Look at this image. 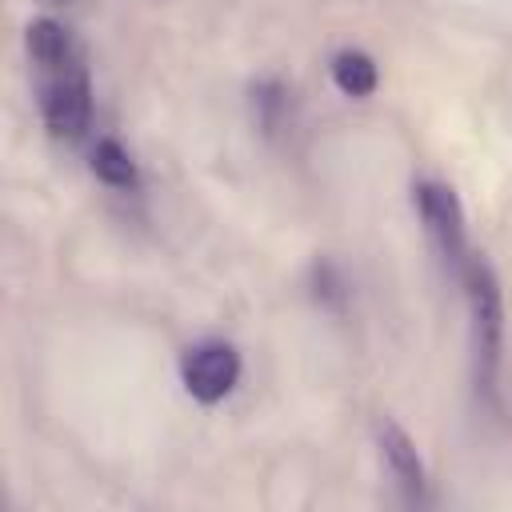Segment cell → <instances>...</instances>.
I'll return each mask as SVG.
<instances>
[{"mask_svg": "<svg viewBox=\"0 0 512 512\" xmlns=\"http://www.w3.org/2000/svg\"><path fill=\"white\" fill-rule=\"evenodd\" d=\"M464 284H468V300H472V320H476V348L488 360V372L500 356V332H504V308H500V288L496 276L484 264H468L464 268Z\"/></svg>", "mask_w": 512, "mask_h": 512, "instance_id": "obj_4", "label": "cell"}, {"mask_svg": "<svg viewBox=\"0 0 512 512\" xmlns=\"http://www.w3.org/2000/svg\"><path fill=\"white\" fill-rule=\"evenodd\" d=\"M332 80L344 96H368L376 88V64H372V56H364L356 48H344L332 60Z\"/></svg>", "mask_w": 512, "mask_h": 512, "instance_id": "obj_7", "label": "cell"}, {"mask_svg": "<svg viewBox=\"0 0 512 512\" xmlns=\"http://www.w3.org/2000/svg\"><path fill=\"white\" fill-rule=\"evenodd\" d=\"M92 172L108 188H136V164H132V156L116 140H100L92 148Z\"/></svg>", "mask_w": 512, "mask_h": 512, "instance_id": "obj_8", "label": "cell"}, {"mask_svg": "<svg viewBox=\"0 0 512 512\" xmlns=\"http://www.w3.org/2000/svg\"><path fill=\"white\" fill-rule=\"evenodd\" d=\"M28 52L40 68H64L72 64V44H68V32L56 24V20H32L28 24Z\"/></svg>", "mask_w": 512, "mask_h": 512, "instance_id": "obj_6", "label": "cell"}, {"mask_svg": "<svg viewBox=\"0 0 512 512\" xmlns=\"http://www.w3.org/2000/svg\"><path fill=\"white\" fill-rule=\"evenodd\" d=\"M376 440H380L384 464L392 468L396 484H400L408 496H420V488H424V468H420V456H416L412 440L404 436V428H396L392 420H380V424H376Z\"/></svg>", "mask_w": 512, "mask_h": 512, "instance_id": "obj_5", "label": "cell"}, {"mask_svg": "<svg viewBox=\"0 0 512 512\" xmlns=\"http://www.w3.org/2000/svg\"><path fill=\"white\" fill-rule=\"evenodd\" d=\"M92 112V88L84 68L72 60L64 68H52V80L44 84V124L52 136H80Z\"/></svg>", "mask_w": 512, "mask_h": 512, "instance_id": "obj_2", "label": "cell"}, {"mask_svg": "<svg viewBox=\"0 0 512 512\" xmlns=\"http://www.w3.org/2000/svg\"><path fill=\"white\" fill-rule=\"evenodd\" d=\"M416 208H420V220H424L432 244L444 256V264H452L456 272L468 268L464 264V216H460V204H456L452 188H444V184H416Z\"/></svg>", "mask_w": 512, "mask_h": 512, "instance_id": "obj_3", "label": "cell"}, {"mask_svg": "<svg viewBox=\"0 0 512 512\" xmlns=\"http://www.w3.org/2000/svg\"><path fill=\"white\" fill-rule=\"evenodd\" d=\"M180 380H184V388H188L192 400L216 404V400H224L236 388V380H240V356H236V348H228L220 340L196 344L180 360Z\"/></svg>", "mask_w": 512, "mask_h": 512, "instance_id": "obj_1", "label": "cell"}]
</instances>
